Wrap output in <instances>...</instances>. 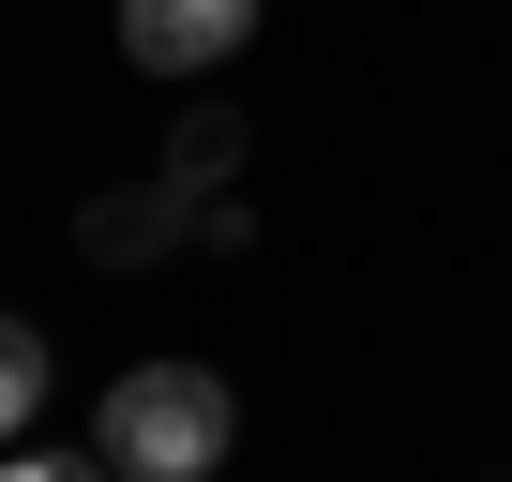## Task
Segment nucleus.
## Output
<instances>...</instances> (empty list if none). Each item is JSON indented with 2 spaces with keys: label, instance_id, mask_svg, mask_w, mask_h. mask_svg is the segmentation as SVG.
Listing matches in <instances>:
<instances>
[{
  "label": "nucleus",
  "instance_id": "f03ea898",
  "mask_svg": "<svg viewBox=\"0 0 512 482\" xmlns=\"http://www.w3.org/2000/svg\"><path fill=\"white\" fill-rule=\"evenodd\" d=\"M256 46V0H121V61L136 76H211Z\"/></svg>",
  "mask_w": 512,
  "mask_h": 482
},
{
  "label": "nucleus",
  "instance_id": "39448f33",
  "mask_svg": "<svg viewBox=\"0 0 512 482\" xmlns=\"http://www.w3.org/2000/svg\"><path fill=\"white\" fill-rule=\"evenodd\" d=\"M226 166H241V121H211V106H196V121H181V151H166V181H196V196H211Z\"/></svg>",
  "mask_w": 512,
  "mask_h": 482
},
{
  "label": "nucleus",
  "instance_id": "423d86ee",
  "mask_svg": "<svg viewBox=\"0 0 512 482\" xmlns=\"http://www.w3.org/2000/svg\"><path fill=\"white\" fill-rule=\"evenodd\" d=\"M0 482H121V467H106V452H91V467H61V452H16Z\"/></svg>",
  "mask_w": 512,
  "mask_h": 482
},
{
  "label": "nucleus",
  "instance_id": "20e7f679",
  "mask_svg": "<svg viewBox=\"0 0 512 482\" xmlns=\"http://www.w3.org/2000/svg\"><path fill=\"white\" fill-rule=\"evenodd\" d=\"M46 392H61V362H46V332H31V317H0V452H16V437L46 422Z\"/></svg>",
  "mask_w": 512,
  "mask_h": 482
},
{
  "label": "nucleus",
  "instance_id": "f257e3e1",
  "mask_svg": "<svg viewBox=\"0 0 512 482\" xmlns=\"http://www.w3.org/2000/svg\"><path fill=\"white\" fill-rule=\"evenodd\" d=\"M91 452H106L121 482H211V467L241 452V392H226L211 362H136V377H106Z\"/></svg>",
  "mask_w": 512,
  "mask_h": 482
},
{
  "label": "nucleus",
  "instance_id": "7ed1b4c3",
  "mask_svg": "<svg viewBox=\"0 0 512 482\" xmlns=\"http://www.w3.org/2000/svg\"><path fill=\"white\" fill-rule=\"evenodd\" d=\"M196 226H211L196 181H136V196H91V211H76V257L136 272V257H166V241H196Z\"/></svg>",
  "mask_w": 512,
  "mask_h": 482
}]
</instances>
